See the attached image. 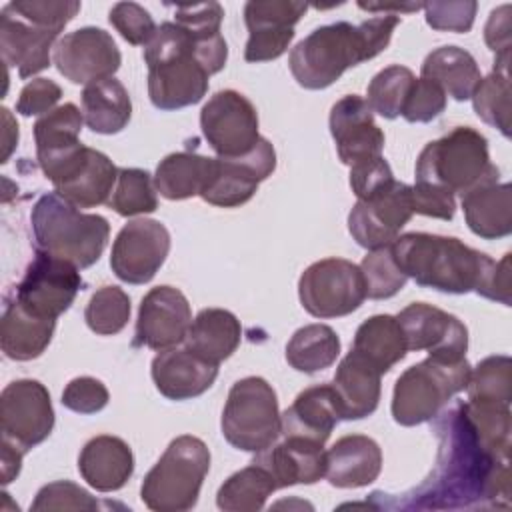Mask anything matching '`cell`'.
Segmentation results:
<instances>
[{
	"instance_id": "cell-1",
	"label": "cell",
	"mask_w": 512,
	"mask_h": 512,
	"mask_svg": "<svg viewBox=\"0 0 512 512\" xmlns=\"http://www.w3.org/2000/svg\"><path fill=\"white\" fill-rule=\"evenodd\" d=\"M432 420L438 438L436 466L398 506L416 510L508 508L510 456L496 454L482 442L462 402Z\"/></svg>"
},
{
	"instance_id": "cell-2",
	"label": "cell",
	"mask_w": 512,
	"mask_h": 512,
	"mask_svg": "<svg viewBox=\"0 0 512 512\" xmlns=\"http://www.w3.org/2000/svg\"><path fill=\"white\" fill-rule=\"evenodd\" d=\"M398 24V14H384L358 26L350 22L320 26L292 48L288 56L290 72L302 88H328L350 66H358L386 50Z\"/></svg>"
},
{
	"instance_id": "cell-3",
	"label": "cell",
	"mask_w": 512,
	"mask_h": 512,
	"mask_svg": "<svg viewBox=\"0 0 512 512\" xmlns=\"http://www.w3.org/2000/svg\"><path fill=\"white\" fill-rule=\"evenodd\" d=\"M390 248L406 278L446 294L472 290L478 294L494 266L488 254L450 236L408 232L398 236Z\"/></svg>"
},
{
	"instance_id": "cell-4",
	"label": "cell",
	"mask_w": 512,
	"mask_h": 512,
	"mask_svg": "<svg viewBox=\"0 0 512 512\" xmlns=\"http://www.w3.org/2000/svg\"><path fill=\"white\" fill-rule=\"evenodd\" d=\"M30 222L38 250L72 262L76 268L98 262L110 236V224L104 216L80 212L58 192L38 198Z\"/></svg>"
},
{
	"instance_id": "cell-5",
	"label": "cell",
	"mask_w": 512,
	"mask_h": 512,
	"mask_svg": "<svg viewBox=\"0 0 512 512\" xmlns=\"http://www.w3.org/2000/svg\"><path fill=\"white\" fill-rule=\"evenodd\" d=\"M208 468V446L196 436H178L144 476L140 498L156 512L190 510L198 500Z\"/></svg>"
},
{
	"instance_id": "cell-6",
	"label": "cell",
	"mask_w": 512,
	"mask_h": 512,
	"mask_svg": "<svg viewBox=\"0 0 512 512\" xmlns=\"http://www.w3.org/2000/svg\"><path fill=\"white\" fill-rule=\"evenodd\" d=\"M472 366L462 360L428 356L400 374L392 394V416L400 426H416L436 418L452 396L466 390Z\"/></svg>"
},
{
	"instance_id": "cell-7",
	"label": "cell",
	"mask_w": 512,
	"mask_h": 512,
	"mask_svg": "<svg viewBox=\"0 0 512 512\" xmlns=\"http://www.w3.org/2000/svg\"><path fill=\"white\" fill-rule=\"evenodd\" d=\"M494 174L500 172L490 162L488 140L470 126H456L442 138L428 142L416 160V182L460 194Z\"/></svg>"
},
{
	"instance_id": "cell-8",
	"label": "cell",
	"mask_w": 512,
	"mask_h": 512,
	"mask_svg": "<svg viewBox=\"0 0 512 512\" xmlns=\"http://www.w3.org/2000/svg\"><path fill=\"white\" fill-rule=\"evenodd\" d=\"M222 436L244 452H260L276 442L282 432L278 398L260 376H246L228 392L222 410Z\"/></svg>"
},
{
	"instance_id": "cell-9",
	"label": "cell",
	"mask_w": 512,
	"mask_h": 512,
	"mask_svg": "<svg viewBox=\"0 0 512 512\" xmlns=\"http://www.w3.org/2000/svg\"><path fill=\"white\" fill-rule=\"evenodd\" d=\"M36 158L56 192L76 208H92L108 202L118 178V168L112 160L82 142L40 152Z\"/></svg>"
},
{
	"instance_id": "cell-10",
	"label": "cell",
	"mask_w": 512,
	"mask_h": 512,
	"mask_svg": "<svg viewBox=\"0 0 512 512\" xmlns=\"http://www.w3.org/2000/svg\"><path fill=\"white\" fill-rule=\"evenodd\" d=\"M304 310L316 318L352 314L366 298V284L356 266L344 258H324L310 264L298 280Z\"/></svg>"
},
{
	"instance_id": "cell-11",
	"label": "cell",
	"mask_w": 512,
	"mask_h": 512,
	"mask_svg": "<svg viewBox=\"0 0 512 512\" xmlns=\"http://www.w3.org/2000/svg\"><path fill=\"white\" fill-rule=\"evenodd\" d=\"M200 128L218 158L244 156L260 140L258 112L236 90H220L202 106Z\"/></svg>"
},
{
	"instance_id": "cell-12",
	"label": "cell",
	"mask_w": 512,
	"mask_h": 512,
	"mask_svg": "<svg viewBox=\"0 0 512 512\" xmlns=\"http://www.w3.org/2000/svg\"><path fill=\"white\" fill-rule=\"evenodd\" d=\"M2 440L28 452L54 428V408L46 386L32 378L10 382L0 396Z\"/></svg>"
},
{
	"instance_id": "cell-13",
	"label": "cell",
	"mask_w": 512,
	"mask_h": 512,
	"mask_svg": "<svg viewBox=\"0 0 512 512\" xmlns=\"http://www.w3.org/2000/svg\"><path fill=\"white\" fill-rule=\"evenodd\" d=\"M80 286L82 278L72 262L40 250L12 296L28 310L56 320L70 308Z\"/></svg>"
},
{
	"instance_id": "cell-14",
	"label": "cell",
	"mask_w": 512,
	"mask_h": 512,
	"mask_svg": "<svg viewBox=\"0 0 512 512\" xmlns=\"http://www.w3.org/2000/svg\"><path fill=\"white\" fill-rule=\"evenodd\" d=\"M412 214V188L394 180L386 190L354 204L348 214V230L358 246L376 250L394 244Z\"/></svg>"
},
{
	"instance_id": "cell-15",
	"label": "cell",
	"mask_w": 512,
	"mask_h": 512,
	"mask_svg": "<svg viewBox=\"0 0 512 512\" xmlns=\"http://www.w3.org/2000/svg\"><path fill=\"white\" fill-rule=\"evenodd\" d=\"M170 250V232L158 220L138 218L122 226L112 254V272L128 284L150 282L164 264Z\"/></svg>"
},
{
	"instance_id": "cell-16",
	"label": "cell",
	"mask_w": 512,
	"mask_h": 512,
	"mask_svg": "<svg viewBox=\"0 0 512 512\" xmlns=\"http://www.w3.org/2000/svg\"><path fill=\"white\" fill-rule=\"evenodd\" d=\"M58 72L74 84H90L112 78L122 56L114 38L96 26H86L62 36L52 48Z\"/></svg>"
},
{
	"instance_id": "cell-17",
	"label": "cell",
	"mask_w": 512,
	"mask_h": 512,
	"mask_svg": "<svg viewBox=\"0 0 512 512\" xmlns=\"http://www.w3.org/2000/svg\"><path fill=\"white\" fill-rule=\"evenodd\" d=\"M274 168V146L260 136L258 144L248 154L238 158H216L214 176L200 198L220 208L242 206L256 194L258 184L266 180Z\"/></svg>"
},
{
	"instance_id": "cell-18",
	"label": "cell",
	"mask_w": 512,
	"mask_h": 512,
	"mask_svg": "<svg viewBox=\"0 0 512 512\" xmlns=\"http://www.w3.org/2000/svg\"><path fill=\"white\" fill-rule=\"evenodd\" d=\"M408 350H426L440 360H462L468 350V330L452 314L426 302H412L396 316Z\"/></svg>"
},
{
	"instance_id": "cell-19",
	"label": "cell",
	"mask_w": 512,
	"mask_h": 512,
	"mask_svg": "<svg viewBox=\"0 0 512 512\" xmlns=\"http://www.w3.org/2000/svg\"><path fill=\"white\" fill-rule=\"evenodd\" d=\"M190 324L192 312L186 296L174 286H156L142 298L134 342L152 350H166L186 338Z\"/></svg>"
},
{
	"instance_id": "cell-20",
	"label": "cell",
	"mask_w": 512,
	"mask_h": 512,
	"mask_svg": "<svg viewBox=\"0 0 512 512\" xmlns=\"http://www.w3.org/2000/svg\"><path fill=\"white\" fill-rule=\"evenodd\" d=\"M330 134L336 142L338 158L346 166L382 156L384 132L374 122V112L358 94L340 98L330 110Z\"/></svg>"
},
{
	"instance_id": "cell-21",
	"label": "cell",
	"mask_w": 512,
	"mask_h": 512,
	"mask_svg": "<svg viewBox=\"0 0 512 512\" xmlns=\"http://www.w3.org/2000/svg\"><path fill=\"white\" fill-rule=\"evenodd\" d=\"M196 46V44H194ZM210 74L196 60L194 48L148 66V96L158 110H178L200 102L208 92Z\"/></svg>"
},
{
	"instance_id": "cell-22",
	"label": "cell",
	"mask_w": 512,
	"mask_h": 512,
	"mask_svg": "<svg viewBox=\"0 0 512 512\" xmlns=\"http://www.w3.org/2000/svg\"><path fill=\"white\" fill-rule=\"evenodd\" d=\"M158 392L170 400H190L204 394L218 376V364H212L190 348L160 350L150 368Z\"/></svg>"
},
{
	"instance_id": "cell-23",
	"label": "cell",
	"mask_w": 512,
	"mask_h": 512,
	"mask_svg": "<svg viewBox=\"0 0 512 512\" xmlns=\"http://www.w3.org/2000/svg\"><path fill=\"white\" fill-rule=\"evenodd\" d=\"M254 464L262 466L274 480L276 488L294 484H314L326 474L324 444L304 438L284 436L280 444L256 452Z\"/></svg>"
},
{
	"instance_id": "cell-24",
	"label": "cell",
	"mask_w": 512,
	"mask_h": 512,
	"mask_svg": "<svg viewBox=\"0 0 512 512\" xmlns=\"http://www.w3.org/2000/svg\"><path fill=\"white\" fill-rule=\"evenodd\" d=\"M0 50L8 66L18 68L20 78H30L50 66V48L58 32L34 26L6 4L0 14Z\"/></svg>"
},
{
	"instance_id": "cell-25",
	"label": "cell",
	"mask_w": 512,
	"mask_h": 512,
	"mask_svg": "<svg viewBox=\"0 0 512 512\" xmlns=\"http://www.w3.org/2000/svg\"><path fill=\"white\" fill-rule=\"evenodd\" d=\"M494 174L462 192V210L468 228L484 238L496 240L512 232V188L498 182Z\"/></svg>"
},
{
	"instance_id": "cell-26",
	"label": "cell",
	"mask_w": 512,
	"mask_h": 512,
	"mask_svg": "<svg viewBox=\"0 0 512 512\" xmlns=\"http://www.w3.org/2000/svg\"><path fill=\"white\" fill-rule=\"evenodd\" d=\"M282 432L290 438H304L324 444L340 418L338 400L332 384L310 386L302 390L290 408L280 414Z\"/></svg>"
},
{
	"instance_id": "cell-27",
	"label": "cell",
	"mask_w": 512,
	"mask_h": 512,
	"mask_svg": "<svg viewBox=\"0 0 512 512\" xmlns=\"http://www.w3.org/2000/svg\"><path fill=\"white\" fill-rule=\"evenodd\" d=\"M380 376L382 372L354 350L342 358L332 380L342 420H360L378 408Z\"/></svg>"
},
{
	"instance_id": "cell-28",
	"label": "cell",
	"mask_w": 512,
	"mask_h": 512,
	"mask_svg": "<svg viewBox=\"0 0 512 512\" xmlns=\"http://www.w3.org/2000/svg\"><path fill=\"white\" fill-rule=\"evenodd\" d=\"M382 470L380 446L362 434L342 436L326 452V480L336 488L372 484Z\"/></svg>"
},
{
	"instance_id": "cell-29",
	"label": "cell",
	"mask_w": 512,
	"mask_h": 512,
	"mask_svg": "<svg viewBox=\"0 0 512 512\" xmlns=\"http://www.w3.org/2000/svg\"><path fill=\"white\" fill-rule=\"evenodd\" d=\"M80 476L98 492L120 490L134 472L130 446L118 436H96L88 440L78 456Z\"/></svg>"
},
{
	"instance_id": "cell-30",
	"label": "cell",
	"mask_w": 512,
	"mask_h": 512,
	"mask_svg": "<svg viewBox=\"0 0 512 512\" xmlns=\"http://www.w3.org/2000/svg\"><path fill=\"white\" fill-rule=\"evenodd\" d=\"M56 328L54 318L40 316L26 306H22L14 296L8 298L2 328H0V346L2 352L18 362L38 358L50 344Z\"/></svg>"
},
{
	"instance_id": "cell-31",
	"label": "cell",
	"mask_w": 512,
	"mask_h": 512,
	"mask_svg": "<svg viewBox=\"0 0 512 512\" xmlns=\"http://www.w3.org/2000/svg\"><path fill=\"white\" fill-rule=\"evenodd\" d=\"M240 338L242 328L232 312L224 308H204L192 320L184 342L186 348H190L200 358L212 364H220L234 354Z\"/></svg>"
},
{
	"instance_id": "cell-32",
	"label": "cell",
	"mask_w": 512,
	"mask_h": 512,
	"mask_svg": "<svg viewBox=\"0 0 512 512\" xmlns=\"http://www.w3.org/2000/svg\"><path fill=\"white\" fill-rule=\"evenodd\" d=\"M216 170V158L194 152H174L160 160L154 186L168 200H186L200 196L210 184Z\"/></svg>"
},
{
	"instance_id": "cell-33",
	"label": "cell",
	"mask_w": 512,
	"mask_h": 512,
	"mask_svg": "<svg viewBox=\"0 0 512 512\" xmlns=\"http://www.w3.org/2000/svg\"><path fill=\"white\" fill-rule=\"evenodd\" d=\"M422 78L438 84L446 96L458 102L470 100L478 82L482 80L474 56L458 46H440L432 50L422 62Z\"/></svg>"
},
{
	"instance_id": "cell-34",
	"label": "cell",
	"mask_w": 512,
	"mask_h": 512,
	"mask_svg": "<svg viewBox=\"0 0 512 512\" xmlns=\"http://www.w3.org/2000/svg\"><path fill=\"white\" fill-rule=\"evenodd\" d=\"M82 114L92 132L116 134L124 130L132 116L128 90L114 76L86 84L82 90Z\"/></svg>"
},
{
	"instance_id": "cell-35",
	"label": "cell",
	"mask_w": 512,
	"mask_h": 512,
	"mask_svg": "<svg viewBox=\"0 0 512 512\" xmlns=\"http://www.w3.org/2000/svg\"><path fill=\"white\" fill-rule=\"evenodd\" d=\"M352 350L374 364L382 374L400 362L408 352L402 328L396 316L390 314H376L364 320L354 334Z\"/></svg>"
},
{
	"instance_id": "cell-36",
	"label": "cell",
	"mask_w": 512,
	"mask_h": 512,
	"mask_svg": "<svg viewBox=\"0 0 512 512\" xmlns=\"http://www.w3.org/2000/svg\"><path fill=\"white\" fill-rule=\"evenodd\" d=\"M340 338L326 324H308L298 328L286 344L288 364L304 374L320 372L336 362Z\"/></svg>"
},
{
	"instance_id": "cell-37",
	"label": "cell",
	"mask_w": 512,
	"mask_h": 512,
	"mask_svg": "<svg viewBox=\"0 0 512 512\" xmlns=\"http://www.w3.org/2000/svg\"><path fill=\"white\" fill-rule=\"evenodd\" d=\"M278 490L272 476L258 464H250L234 472L216 494V504L226 512H256L262 510L268 496Z\"/></svg>"
},
{
	"instance_id": "cell-38",
	"label": "cell",
	"mask_w": 512,
	"mask_h": 512,
	"mask_svg": "<svg viewBox=\"0 0 512 512\" xmlns=\"http://www.w3.org/2000/svg\"><path fill=\"white\" fill-rule=\"evenodd\" d=\"M108 206L120 216L154 212L158 208V198L152 176L142 168H118Z\"/></svg>"
},
{
	"instance_id": "cell-39",
	"label": "cell",
	"mask_w": 512,
	"mask_h": 512,
	"mask_svg": "<svg viewBox=\"0 0 512 512\" xmlns=\"http://www.w3.org/2000/svg\"><path fill=\"white\" fill-rule=\"evenodd\" d=\"M414 80L416 76L412 70L400 64L380 70L368 84L366 102L370 110L388 120L400 116Z\"/></svg>"
},
{
	"instance_id": "cell-40",
	"label": "cell",
	"mask_w": 512,
	"mask_h": 512,
	"mask_svg": "<svg viewBox=\"0 0 512 512\" xmlns=\"http://www.w3.org/2000/svg\"><path fill=\"white\" fill-rule=\"evenodd\" d=\"M82 122H84V114L72 102H66L50 110L48 114L40 116L34 124L36 154L78 144Z\"/></svg>"
},
{
	"instance_id": "cell-41",
	"label": "cell",
	"mask_w": 512,
	"mask_h": 512,
	"mask_svg": "<svg viewBox=\"0 0 512 512\" xmlns=\"http://www.w3.org/2000/svg\"><path fill=\"white\" fill-rule=\"evenodd\" d=\"M472 104L480 120L510 138V74L492 70V74L478 82Z\"/></svg>"
},
{
	"instance_id": "cell-42",
	"label": "cell",
	"mask_w": 512,
	"mask_h": 512,
	"mask_svg": "<svg viewBox=\"0 0 512 512\" xmlns=\"http://www.w3.org/2000/svg\"><path fill=\"white\" fill-rule=\"evenodd\" d=\"M88 328L100 336L118 334L130 320V298L118 286H102L92 294L84 310Z\"/></svg>"
},
{
	"instance_id": "cell-43",
	"label": "cell",
	"mask_w": 512,
	"mask_h": 512,
	"mask_svg": "<svg viewBox=\"0 0 512 512\" xmlns=\"http://www.w3.org/2000/svg\"><path fill=\"white\" fill-rule=\"evenodd\" d=\"M468 400H488L510 404L512 400V362L508 356H488L472 368L468 384Z\"/></svg>"
},
{
	"instance_id": "cell-44",
	"label": "cell",
	"mask_w": 512,
	"mask_h": 512,
	"mask_svg": "<svg viewBox=\"0 0 512 512\" xmlns=\"http://www.w3.org/2000/svg\"><path fill=\"white\" fill-rule=\"evenodd\" d=\"M360 272L364 276L366 296L372 300L392 298L404 288L408 280L400 270L390 246L370 250L360 264Z\"/></svg>"
},
{
	"instance_id": "cell-45",
	"label": "cell",
	"mask_w": 512,
	"mask_h": 512,
	"mask_svg": "<svg viewBox=\"0 0 512 512\" xmlns=\"http://www.w3.org/2000/svg\"><path fill=\"white\" fill-rule=\"evenodd\" d=\"M8 6L12 12H16L26 22L46 28V30H54L58 34L80 12V2H74V0H64V2L18 0V2H10Z\"/></svg>"
},
{
	"instance_id": "cell-46",
	"label": "cell",
	"mask_w": 512,
	"mask_h": 512,
	"mask_svg": "<svg viewBox=\"0 0 512 512\" xmlns=\"http://www.w3.org/2000/svg\"><path fill=\"white\" fill-rule=\"evenodd\" d=\"M308 4L294 0H252L244 6V22L246 28H262V26H288L294 24L306 14Z\"/></svg>"
},
{
	"instance_id": "cell-47",
	"label": "cell",
	"mask_w": 512,
	"mask_h": 512,
	"mask_svg": "<svg viewBox=\"0 0 512 512\" xmlns=\"http://www.w3.org/2000/svg\"><path fill=\"white\" fill-rule=\"evenodd\" d=\"M446 108L444 90L428 78H416L402 106L400 116L412 124H424L438 118Z\"/></svg>"
},
{
	"instance_id": "cell-48",
	"label": "cell",
	"mask_w": 512,
	"mask_h": 512,
	"mask_svg": "<svg viewBox=\"0 0 512 512\" xmlns=\"http://www.w3.org/2000/svg\"><path fill=\"white\" fill-rule=\"evenodd\" d=\"M108 18L110 24L120 32V36L134 46H146L158 28L150 12L136 2L114 4Z\"/></svg>"
},
{
	"instance_id": "cell-49",
	"label": "cell",
	"mask_w": 512,
	"mask_h": 512,
	"mask_svg": "<svg viewBox=\"0 0 512 512\" xmlns=\"http://www.w3.org/2000/svg\"><path fill=\"white\" fill-rule=\"evenodd\" d=\"M32 510H94L98 502L78 484L58 480L42 486L30 506Z\"/></svg>"
},
{
	"instance_id": "cell-50",
	"label": "cell",
	"mask_w": 512,
	"mask_h": 512,
	"mask_svg": "<svg viewBox=\"0 0 512 512\" xmlns=\"http://www.w3.org/2000/svg\"><path fill=\"white\" fill-rule=\"evenodd\" d=\"M478 4L474 0L426 2V24L440 32H468L474 24Z\"/></svg>"
},
{
	"instance_id": "cell-51",
	"label": "cell",
	"mask_w": 512,
	"mask_h": 512,
	"mask_svg": "<svg viewBox=\"0 0 512 512\" xmlns=\"http://www.w3.org/2000/svg\"><path fill=\"white\" fill-rule=\"evenodd\" d=\"M248 42L244 48L246 62H268L280 58L294 38V28L270 26L248 30Z\"/></svg>"
},
{
	"instance_id": "cell-52",
	"label": "cell",
	"mask_w": 512,
	"mask_h": 512,
	"mask_svg": "<svg viewBox=\"0 0 512 512\" xmlns=\"http://www.w3.org/2000/svg\"><path fill=\"white\" fill-rule=\"evenodd\" d=\"M108 400V388L92 376L70 380L62 392V404L78 414H96L108 404Z\"/></svg>"
},
{
	"instance_id": "cell-53",
	"label": "cell",
	"mask_w": 512,
	"mask_h": 512,
	"mask_svg": "<svg viewBox=\"0 0 512 512\" xmlns=\"http://www.w3.org/2000/svg\"><path fill=\"white\" fill-rule=\"evenodd\" d=\"M392 182H394L392 168L382 156L350 166V188L358 200L376 196L378 192L392 186Z\"/></svg>"
},
{
	"instance_id": "cell-54",
	"label": "cell",
	"mask_w": 512,
	"mask_h": 512,
	"mask_svg": "<svg viewBox=\"0 0 512 512\" xmlns=\"http://www.w3.org/2000/svg\"><path fill=\"white\" fill-rule=\"evenodd\" d=\"M174 22L186 28L194 38H208L220 34L224 10L218 2L180 4L174 8Z\"/></svg>"
},
{
	"instance_id": "cell-55",
	"label": "cell",
	"mask_w": 512,
	"mask_h": 512,
	"mask_svg": "<svg viewBox=\"0 0 512 512\" xmlns=\"http://www.w3.org/2000/svg\"><path fill=\"white\" fill-rule=\"evenodd\" d=\"M412 188V210L422 216L452 220L456 212L454 192L426 182H416Z\"/></svg>"
},
{
	"instance_id": "cell-56",
	"label": "cell",
	"mask_w": 512,
	"mask_h": 512,
	"mask_svg": "<svg viewBox=\"0 0 512 512\" xmlns=\"http://www.w3.org/2000/svg\"><path fill=\"white\" fill-rule=\"evenodd\" d=\"M62 98V88L48 78H34L28 82L16 102V110L22 116H36V114H48L54 110V104Z\"/></svg>"
},
{
	"instance_id": "cell-57",
	"label": "cell",
	"mask_w": 512,
	"mask_h": 512,
	"mask_svg": "<svg viewBox=\"0 0 512 512\" xmlns=\"http://www.w3.org/2000/svg\"><path fill=\"white\" fill-rule=\"evenodd\" d=\"M510 30V4L492 10L484 26V40L496 52V60H510Z\"/></svg>"
},
{
	"instance_id": "cell-58",
	"label": "cell",
	"mask_w": 512,
	"mask_h": 512,
	"mask_svg": "<svg viewBox=\"0 0 512 512\" xmlns=\"http://www.w3.org/2000/svg\"><path fill=\"white\" fill-rule=\"evenodd\" d=\"M478 294L488 300L502 302L504 306H510V254H504V258L500 262H494V266Z\"/></svg>"
},
{
	"instance_id": "cell-59",
	"label": "cell",
	"mask_w": 512,
	"mask_h": 512,
	"mask_svg": "<svg viewBox=\"0 0 512 512\" xmlns=\"http://www.w3.org/2000/svg\"><path fill=\"white\" fill-rule=\"evenodd\" d=\"M0 446H2V482L10 484L20 472L24 450L6 440H2Z\"/></svg>"
},
{
	"instance_id": "cell-60",
	"label": "cell",
	"mask_w": 512,
	"mask_h": 512,
	"mask_svg": "<svg viewBox=\"0 0 512 512\" xmlns=\"http://www.w3.org/2000/svg\"><path fill=\"white\" fill-rule=\"evenodd\" d=\"M358 6L362 8V10H368V12H416V10H420V8H424V4H366V2H358Z\"/></svg>"
},
{
	"instance_id": "cell-61",
	"label": "cell",
	"mask_w": 512,
	"mask_h": 512,
	"mask_svg": "<svg viewBox=\"0 0 512 512\" xmlns=\"http://www.w3.org/2000/svg\"><path fill=\"white\" fill-rule=\"evenodd\" d=\"M2 112H4V120L8 124L6 126V150H4V162H6L10 152H12V148H14V144L18 142V126L12 122V116H10V112L6 108Z\"/></svg>"
}]
</instances>
